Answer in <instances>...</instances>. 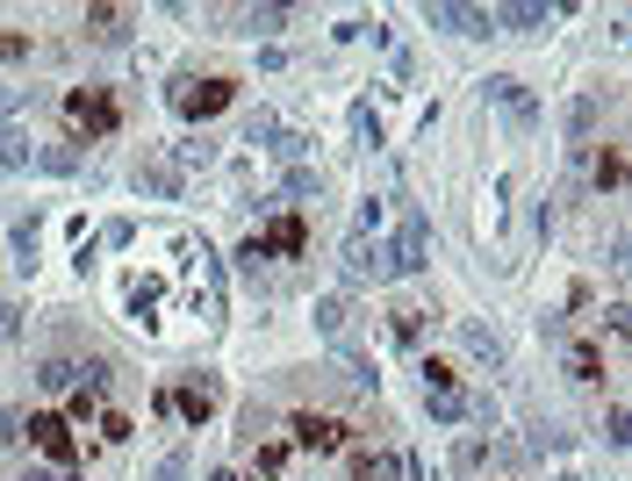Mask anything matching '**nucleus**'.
<instances>
[{
  "label": "nucleus",
  "mask_w": 632,
  "mask_h": 481,
  "mask_svg": "<svg viewBox=\"0 0 632 481\" xmlns=\"http://www.w3.org/2000/svg\"><path fill=\"white\" fill-rule=\"evenodd\" d=\"M65 123H72V137L101 144V137L123 130V101H115L109 86H72V94H65Z\"/></svg>",
  "instance_id": "obj_1"
},
{
  "label": "nucleus",
  "mask_w": 632,
  "mask_h": 481,
  "mask_svg": "<svg viewBox=\"0 0 632 481\" xmlns=\"http://www.w3.org/2000/svg\"><path fill=\"white\" fill-rule=\"evenodd\" d=\"M165 101H173V115H187V123H208V115H223L237 101V80H223V72H208V80L180 72V80L165 86Z\"/></svg>",
  "instance_id": "obj_2"
},
{
  "label": "nucleus",
  "mask_w": 632,
  "mask_h": 481,
  "mask_svg": "<svg viewBox=\"0 0 632 481\" xmlns=\"http://www.w3.org/2000/svg\"><path fill=\"white\" fill-rule=\"evenodd\" d=\"M425 410H431V424H460V417H475V396L460 388V373L446 367V359H425Z\"/></svg>",
  "instance_id": "obj_3"
},
{
  "label": "nucleus",
  "mask_w": 632,
  "mask_h": 481,
  "mask_svg": "<svg viewBox=\"0 0 632 481\" xmlns=\"http://www.w3.org/2000/svg\"><path fill=\"white\" fill-rule=\"evenodd\" d=\"M22 439L43 453V468H58V474H72V468H80V439H72V424H65L58 410H37V417L22 424Z\"/></svg>",
  "instance_id": "obj_4"
},
{
  "label": "nucleus",
  "mask_w": 632,
  "mask_h": 481,
  "mask_svg": "<svg viewBox=\"0 0 632 481\" xmlns=\"http://www.w3.org/2000/svg\"><path fill=\"white\" fill-rule=\"evenodd\" d=\"M288 446H303V453H345V446H353V424H345V417H324V410H295Z\"/></svg>",
  "instance_id": "obj_5"
},
{
  "label": "nucleus",
  "mask_w": 632,
  "mask_h": 481,
  "mask_svg": "<svg viewBox=\"0 0 632 481\" xmlns=\"http://www.w3.org/2000/svg\"><path fill=\"white\" fill-rule=\"evenodd\" d=\"M303 245H309V223H303V216H281V223H266L259 237H245V252H237V259H252V266H259V259H295Z\"/></svg>",
  "instance_id": "obj_6"
},
{
  "label": "nucleus",
  "mask_w": 632,
  "mask_h": 481,
  "mask_svg": "<svg viewBox=\"0 0 632 481\" xmlns=\"http://www.w3.org/2000/svg\"><path fill=\"white\" fill-rule=\"evenodd\" d=\"M173 396V417H187V424H208V417L223 410V381L216 373H187L180 388H165Z\"/></svg>",
  "instance_id": "obj_7"
},
{
  "label": "nucleus",
  "mask_w": 632,
  "mask_h": 481,
  "mask_svg": "<svg viewBox=\"0 0 632 481\" xmlns=\"http://www.w3.org/2000/svg\"><path fill=\"white\" fill-rule=\"evenodd\" d=\"M425 266H431V223L410 216L396 231V245H388V274H425Z\"/></svg>",
  "instance_id": "obj_8"
},
{
  "label": "nucleus",
  "mask_w": 632,
  "mask_h": 481,
  "mask_svg": "<svg viewBox=\"0 0 632 481\" xmlns=\"http://www.w3.org/2000/svg\"><path fill=\"white\" fill-rule=\"evenodd\" d=\"M481 94H489L496 109L510 115V130H539V101L524 94V80H510V72H496V80H481Z\"/></svg>",
  "instance_id": "obj_9"
},
{
  "label": "nucleus",
  "mask_w": 632,
  "mask_h": 481,
  "mask_svg": "<svg viewBox=\"0 0 632 481\" xmlns=\"http://www.w3.org/2000/svg\"><path fill=\"white\" fill-rule=\"evenodd\" d=\"M561 373H568L575 388H604V352H597L590 338H568V345H561Z\"/></svg>",
  "instance_id": "obj_10"
},
{
  "label": "nucleus",
  "mask_w": 632,
  "mask_h": 481,
  "mask_svg": "<svg viewBox=\"0 0 632 481\" xmlns=\"http://www.w3.org/2000/svg\"><path fill=\"white\" fill-rule=\"evenodd\" d=\"M431 14V29H453V37H496V14L489 8H446V0H439V8H425Z\"/></svg>",
  "instance_id": "obj_11"
},
{
  "label": "nucleus",
  "mask_w": 632,
  "mask_h": 481,
  "mask_svg": "<svg viewBox=\"0 0 632 481\" xmlns=\"http://www.w3.org/2000/svg\"><path fill=\"white\" fill-rule=\"evenodd\" d=\"M345 481H396L402 474V453H374V446H345Z\"/></svg>",
  "instance_id": "obj_12"
},
{
  "label": "nucleus",
  "mask_w": 632,
  "mask_h": 481,
  "mask_svg": "<svg viewBox=\"0 0 632 481\" xmlns=\"http://www.w3.org/2000/svg\"><path fill=\"white\" fill-rule=\"evenodd\" d=\"M288 453H295L288 439H252V474H259V481H281V468H288Z\"/></svg>",
  "instance_id": "obj_13"
},
{
  "label": "nucleus",
  "mask_w": 632,
  "mask_h": 481,
  "mask_svg": "<svg viewBox=\"0 0 632 481\" xmlns=\"http://www.w3.org/2000/svg\"><path fill=\"white\" fill-rule=\"evenodd\" d=\"M72 381H80V359H65V352H51L37 367V388H51V396H72Z\"/></svg>",
  "instance_id": "obj_14"
},
{
  "label": "nucleus",
  "mask_w": 632,
  "mask_h": 481,
  "mask_svg": "<svg viewBox=\"0 0 632 481\" xmlns=\"http://www.w3.org/2000/svg\"><path fill=\"white\" fill-rule=\"evenodd\" d=\"M86 37H94V43H123L130 37V14L123 8H86Z\"/></svg>",
  "instance_id": "obj_15"
},
{
  "label": "nucleus",
  "mask_w": 632,
  "mask_h": 481,
  "mask_svg": "<svg viewBox=\"0 0 632 481\" xmlns=\"http://www.w3.org/2000/svg\"><path fill=\"white\" fill-rule=\"evenodd\" d=\"M345 324H353V303H345V295H324V303H316V330H324L330 345H345Z\"/></svg>",
  "instance_id": "obj_16"
},
{
  "label": "nucleus",
  "mask_w": 632,
  "mask_h": 481,
  "mask_svg": "<svg viewBox=\"0 0 632 481\" xmlns=\"http://www.w3.org/2000/svg\"><path fill=\"white\" fill-rule=\"evenodd\" d=\"M137 194H159V202H173V194H180V165H137Z\"/></svg>",
  "instance_id": "obj_17"
},
{
  "label": "nucleus",
  "mask_w": 632,
  "mask_h": 481,
  "mask_svg": "<svg viewBox=\"0 0 632 481\" xmlns=\"http://www.w3.org/2000/svg\"><path fill=\"white\" fill-rule=\"evenodd\" d=\"M496 14V29H510V37H532V29H547V8H532V0H524V8H489Z\"/></svg>",
  "instance_id": "obj_18"
},
{
  "label": "nucleus",
  "mask_w": 632,
  "mask_h": 481,
  "mask_svg": "<svg viewBox=\"0 0 632 481\" xmlns=\"http://www.w3.org/2000/svg\"><path fill=\"white\" fill-rule=\"evenodd\" d=\"M625 187V144H604L597 152V194H619Z\"/></svg>",
  "instance_id": "obj_19"
},
{
  "label": "nucleus",
  "mask_w": 632,
  "mask_h": 481,
  "mask_svg": "<svg viewBox=\"0 0 632 481\" xmlns=\"http://www.w3.org/2000/svg\"><path fill=\"white\" fill-rule=\"evenodd\" d=\"M460 338H468V352H475V359H489V367H503V338H496L489 324H468Z\"/></svg>",
  "instance_id": "obj_20"
},
{
  "label": "nucleus",
  "mask_w": 632,
  "mask_h": 481,
  "mask_svg": "<svg viewBox=\"0 0 632 481\" xmlns=\"http://www.w3.org/2000/svg\"><path fill=\"white\" fill-rule=\"evenodd\" d=\"M338 367H345V381H353V388H374V381H381V373H374V359H359L353 345H338Z\"/></svg>",
  "instance_id": "obj_21"
},
{
  "label": "nucleus",
  "mask_w": 632,
  "mask_h": 481,
  "mask_svg": "<svg viewBox=\"0 0 632 481\" xmlns=\"http://www.w3.org/2000/svg\"><path fill=\"white\" fill-rule=\"evenodd\" d=\"M22 165H29V137H14V130H8V137H0V180L22 173Z\"/></svg>",
  "instance_id": "obj_22"
},
{
  "label": "nucleus",
  "mask_w": 632,
  "mask_h": 481,
  "mask_svg": "<svg viewBox=\"0 0 632 481\" xmlns=\"http://www.w3.org/2000/svg\"><path fill=\"white\" fill-rule=\"evenodd\" d=\"M14 266H22V274L37 266V216H29V223H14Z\"/></svg>",
  "instance_id": "obj_23"
},
{
  "label": "nucleus",
  "mask_w": 632,
  "mask_h": 481,
  "mask_svg": "<svg viewBox=\"0 0 632 481\" xmlns=\"http://www.w3.org/2000/svg\"><path fill=\"white\" fill-rule=\"evenodd\" d=\"M590 130H597V101H590V94H582V101H575V109H568V137H575V144H582V137H590Z\"/></svg>",
  "instance_id": "obj_24"
},
{
  "label": "nucleus",
  "mask_w": 632,
  "mask_h": 481,
  "mask_svg": "<svg viewBox=\"0 0 632 481\" xmlns=\"http://www.w3.org/2000/svg\"><path fill=\"white\" fill-rule=\"evenodd\" d=\"M353 137L367 144V152H374V144H381V115H374L367 101H359V109H353Z\"/></svg>",
  "instance_id": "obj_25"
},
{
  "label": "nucleus",
  "mask_w": 632,
  "mask_h": 481,
  "mask_svg": "<svg viewBox=\"0 0 632 481\" xmlns=\"http://www.w3.org/2000/svg\"><path fill=\"white\" fill-rule=\"evenodd\" d=\"M101 446H130V417L123 410H101Z\"/></svg>",
  "instance_id": "obj_26"
},
{
  "label": "nucleus",
  "mask_w": 632,
  "mask_h": 481,
  "mask_svg": "<svg viewBox=\"0 0 632 481\" xmlns=\"http://www.w3.org/2000/svg\"><path fill=\"white\" fill-rule=\"evenodd\" d=\"M288 194H295V202H309V194H324V173H309V165H295V173H288Z\"/></svg>",
  "instance_id": "obj_27"
},
{
  "label": "nucleus",
  "mask_w": 632,
  "mask_h": 481,
  "mask_svg": "<svg viewBox=\"0 0 632 481\" xmlns=\"http://www.w3.org/2000/svg\"><path fill=\"white\" fill-rule=\"evenodd\" d=\"M425 338V309H396V345H417Z\"/></svg>",
  "instance_id": "obj_28"
},
{
  "label": "nucleus",
  "mask_w": 632,
  "mask_h": 481,
  "mask_svg": "<svg viewBox=\"0 0 632 481\" xmlns=\"http://www.w3.org/2000/svg\"><path fill=\"white\" fill-rule=\"evenodd\" d=\"M532 453H568V431L561 424H539L532 431Z\"/></svg>",
  "instance_id": "obj_29"
},
{
  "label": "nucleus",
  "mask_w": 632,
  "mask_h": 481,
  "mask_svg": "<svg viewBox=\"0 0 632 481\" xmlns=\"http://www.w3.org/2000/svg\"><path fill=\"white\" fill-rule=\"evenodd\" d=\"M274 137H281V123H274V115L259 109V115H252V123H245V144H274Z\"/></svg>",
  "instance_id": "obj_30"
},
{
  "label": "nucleus",
  "mask_w": 632,
  "mask_h": 481,
  "mask_svg": "<svg viewBox=\"0 0 632 481\" xmlns=\"http://www.w3.org/2000/svg\"><path fill=\"white\" fill-rule=\"evenodd\" d=\"M539 338H547L553 352H561V345H568V317H561V309H547V317H539Z\"/></svg>",
  "instance_id": "obj_31"
},
{
  "label": "nucleus",
  "mask_w": 632,
  "mask_h": 481,
  "mask_svg": "<svg viewBox=\"0 0 632 481\" xmlns=\"http://www.w3.org/2000/svg\"><path fill=\"white\" fill-rule=\"evenodd\" d=\"M381 231V202H359V216H353V237H374Z\"/></svg>",
  "instance_id": "obj_32"
},
{
  "label": "nucleus",
  "mask_w": 632,
  "mask_h": 481,
  "mask_svg": "<svg viewBox=\"0 0 632 481\" xmlns=\"http://www.w3.org/2000/svg\"><path fill=\"white\" fill-rule=\"evenodd\" d=\"M604 446H611V453L625 446V402H611V417H604Z\"/></svg>",
  "instance_id": "obj_33"
},
{
  "label": "nucleus",
  "mask_w": 632,
  "mask_h": 481,
  "mask_svg": "<svg viewBox=\"0 0 632 481\" xmlns=\"http://www.w3.org/2000/svg\"><path fill=\"white\" fill-rule=\"evenodd\" d=\"M453 460L475 474V468H489V446H481V439H460V453H453Z\"/></svg>",
  "instance_id": "obj_34"
},
{
  "label": "nucleus",
  "mask_w": 632,
  "mask_h": 481,
  "mask_svg": "<svg viewBox=\"0 0 632 481\" xmlns=\"http://www.w3.org/2000/svg\"><path fill=\"white\" fill-rule=\"evenodd\" d=\"M274 152H281V158H303V152H309V137H303V130H281Z\"/></svg>",
  "instance_id": "obj_35"
},
{
  "label": "nucleus",
  "mask_w": 632,
  "mask_h": 481,
  "mask_svg": "<svg viewBox=\"0 0 632 481\" xmlns=\"http://www.w3.org/2000/svg\"><path fill=\"white\" fill-rule=\"evenodd\" d=\"M72 165H80V158H72V144H51V152H43V173H72Z\"/></svg>",
  "instance_id": "obj_36"
},
{
  "label": "nucleus",
  "mask_w": 632,
  "mask_h": 481,
  "mask_svg": "<svg viewBox=\"0 0 632 481\" xmlns=\"http://www.w3.org/2000/svg\"><path fill=\"white\" fill-rule=\"evenodd\" d=\"M245 22H252V29H281V22H288V8H252Z\"/></svg>",
  "instance_id": "obj_37"
},
{
  "label": "nucleus",
  "mask_w": 632,
  "mask_h": 481,
  "mask_svg": "<svg viewBox=\"0 0 632 481\" xmlns=\"http://www.w3.org/2000/svg\"><path fill=\"white\" fill-rule=\"evenodd\" d=\"M180 474H187V453H165V460H159V474H152V481H180Z\"/></svg>",
  "instance_id": "obj_38"
},
{
  "label": "nucleus",
  "mask_w": 632,
  "mask_h": 481,
  "mask_svg": "<svg viewBox=\"0 0 632 481\" xmlns=\"http://www.w3.org/2000/svg\"><path fill=\"white\" fill-rule=\"evenodd\" d=\"M0 58H8V65H22V58H29V37H0Z\"/></svg>",
  "instance_id": "obj_39"
},
{
  "label": "nucleus",
  "mask_w": 632,
  "mask_h": 481,
  "mask_svg": "<svg viewBox=\"0 0 632 481\" xmlns=\"http://www.w3.org/2000/svg\"><path fill=\"white\" fill-rule=\"evenodd\" d=\"M14 330H22V309H14V303H0V338H14Z\"/></svg>",
  "instance_id": "obj_40"
},
{
  "label": "nucleus",
  "mask_w": 632,
  "mask_h": 481,
  "mask_svg": "<svg viewBox=\"0 0 632 481\" xmlns=\"http://www.w3.org/2000/svg\"><path fill=\"white\" fill-rule=\"evenodd\" d=\"M14 109H22V86H0V123H8Z\"/></svg>",
  "instance_id": "obj_41"
},
{
  "label": "nucleus",
  "mask_w": 632,
  "mask_h": 481,
  "mask_svg": "<svg viewBox=\"0 0 632 481\" xmlns=\"http://www.w3.org/2000/svg\"><path fill=\"white\" fill-rule=\"evenodd\" d=\"M208 481H245V474H231V468H216V474H208Z\"/></svg>",
  "instance_id": "obj_42"
},
{
  "label": "nucleus",
  "mask_w": 632,
  "mask_h": 481,
  "mask_svg": "<svg viewBox=\"0 0 632 481\" xmlns=\"http://www.w3.org/2000/svg\"><path fill=\"white\" fill-rule=\"evenodd\" d=\"M568 481H582V474H568Z\"/></svg>",
  "instance_id": "obj_43"
},
{
  "label": "nucleus",
  "mask_w": 632,
  "mask_h": 481,
  "mask_svg": "<svg viewBox=\"0 0 632 481\" xmlns=\"http://www.w3.org/2000/svg\"><path fill=\"white\" fill-rule=\"evenodd\" d=\"M0 137H8V130H0Z\"/></svg>",
  "instance_id": "obj_44"
}]
</instances>
